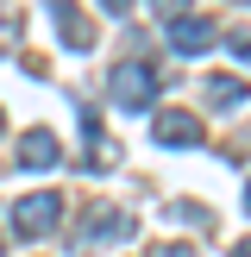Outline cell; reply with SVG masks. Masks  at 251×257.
Listing matches in <instances>:
<instances>
[{
    "label": "cell",
    "mask_w": 251,
    "mask_h": 257,
    "mask_svg": "<svg viewBox=\"0 0 251 257\" xmlns=\"http://www.w3.org/2000/svg\"><path fill=\"white\" fill-rule=\"evenodd\" d=\"M107 88H113V107L119 113H151V100H157V69H151L145 57H126Z\"/></svg>",
    "instance_id": "obj_1"
},
{
    "label": "cell",
    "mask_w": 251,
    "mask_h": 257,
    "mask_svg": "<svg viewBox=\"0 0 251 257\" xmlns=\"http://www.w3.org/2000/svg\"><path fill=\"white\" fill-rule=\"evenodd\" d=\"M57 220H63V195H50V188H38V195L13 201V232H19V238H44V232H57Z\"/></svg>",
    "instance_id": "obj_2"
},
{
    "label": "cell",
    "mask_w": 251,
    "mask_h": 257,
    "mask_svg": "<svg viewBox=\"0 0 251 257\" xmlns=\"http://www.w3.org/2000/svg\"><path fill=\"white\" fill-rule=\"evenodd\" d=\"M126 238H132V220H126V207H88V220L75 226V251L126 245Z\"/></svg>",
    "instance_id": "obj_3"
},
{
    "label": "cell",
    "mask_w": 251,
    "mask_h": 257,
    "mask_svg": "<svg viewBox=\"0 0 251 257\" xmlns=\"http://www.w3.org/2000/svg\"><path fill=\"white\" fill-rule=\"evenodd\" d=\"M170 50H176V57H201V50H213V19H201V13L170 19Z\"/></svg>",
    "instance_id": "obj_4"
},
{
    "label": "cell",
    "mask_w": 251,
    "mask_h": 257,
    "mask_svg": "<svg viewBox=\"0 0 251 257\" xmlns=\"http://www.w3.org/2000/svg\"><path fill=\"white\" fill-rule=\"evenodd\" d=\"M50 19H57V32H63L69 50H94V25H88V13H75L69 0H50Z\"/></svg>",
    "instance_id": "obj_5"
},
{
    "label": "cell",
    "mask_w": 251,
    "mask_h": 257,
    "mask_svg": "<svg viewBox=\"0 0 251 257\" xmlns=\"http://www.w3.org/2000/svg\"><path fill=\"white\" fill-rule=\"evenodd\" d=\"M157 145H170V151H188V145H201V119L195 113H157Z\"/></svg>",
    "instance_id": "obj_6"
},
{
    "label": "cell",
    "mask_w": 251,
    "mask_h": 257,
    "mask_svg": "<svg viewBox=\"0 0 251 257\" xmlns=\"http://www.w3.org/2000/svg\"><path fill=\"white\" fill-rule=\"evenodd\" d=\"M19 163H25V170H57V163H63V145H57V132H44V125H38V132H25V145H19Z\"/></svg>",
    "instance_id": "obj_7"
},
{
    "label": "cell",
    "mask_w": 251,
    "mask_h": 257,
    "mask_svg": "<svg viewBox=\"0 0 251 257\" xmlns=\"http://www.w3.org/2000/svg\"><path fill=\"white\" fill-rule=\"evenodd\" d=\"M245 100H251V82H245V75H207V107L238 113Z\"/></svg>",
    "instance_id": "obj_8"
},
{
    "label": "cell",
    "mask_w": 251,
    "mask_h": 257,
    "mask_svg": "<svg viewBox=\"0 0 251 257\" xmlns=\"http://www.w3.org/2000/svg\"><path fill=\"white\" fill-rule=\"evenodd\" d=\"M82 132H88V163H94V170H113V145H107V132H100L94 107H82Z\"/></svg>",
    "instance_id": "obj_9"
},
{
    "label": "cell",
    "mask_w": 251,
    "mask_h": 257,
    "mask_svg": "<svg viewBox=\"0 0 251 257\" xmlns=\"http://www.w3.org/2000/svg\"><path fill=\"white\" fill-rule=\"evenodd\" d=\"M13 44H19V19L0 7V50H13Z\"/></svg>",
    "instance_id": "obj_10"
},
{
    "label": "cell",
    "mask_w": 251,
    "mask_h": 257,
    "mask_svg": "<svg viewBox=\"0 0 251 257\" xmlns=\"http://www.w3.org/2000/svg\"><path fill=\"white\" fill-rule=\"evenodd\" d=\"M151 7H157L163 19H182V13H188V0H151Z\"/></svg>",
    "instance_id": "obj_11"
},
{
    "label": "cell",
    "mask_w": 251,
    "mask_h": 257,
    "mask_svg": "<svg viewBox=\"0 0 251 257\" xmlns=\"http://www.w3.org/2000/svg\"><path fill=\"white\" fill-rule=\"evenodd\" d=\"M100 13H119V19H126V13H132V0H100Z\"/></svg>",
    "instance_id": "obj_12"
},
{
    "label": "cell",
    "mask_w": 251,
    "mask_h": 257,
    "mask_svg": "<svg viewBox=\"0 0 251 257\" xmlns=\"http://www.w3.org/2000/svg\"><path fill=\"white\" fill-rule=\"evenodd\" d=\"M157 257H195V251H188V245H163Z\"/></svg>",
    "instance_id": "obj_13"
},
{
    "label": "cell",
    "mask_w": 251,
    "mask_h": 257,
    "mask_svg": "<svg viewBox=\"0 0 251 257\" xmlns=\"http://www.w3.org/2000/svg\"><path fill=\"white\" fill-rule=\"evenodd\" d=\"M232 257H251V238H245V245H238V251H232Z\"/></svg>",
    "instance_id": "obj_14"
},
{
    "label": "cell",
    "mask_w": 251,
    "mask_h": 257,
    "mask_svg": "<svg viewBox=\"0 0 251 257\" xmlns=\"http://www.w3.org/2000/svg\"><path fill=\"white\" fill-rule=\"evenodd\" d=\"M245 213H251V182H245Z\"/></svg>",
    "instance_id": "obj_15"
},
{
    "label": "cell",
    "mask_w": 251,
    "mask_h": 257,
    "mask_svg": "<svg viewBox=\"0 0 251 257\" xmlns=\"http://www.w3.org/2000/svg\"><path fill=\"white\" fill-rule=\"evenodd\" d=\"M0 132H7V113H0Z\"/></svg>",
    "instance_id": "obj_16"
}]
</instances>
